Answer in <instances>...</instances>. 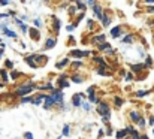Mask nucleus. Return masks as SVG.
<instances>
[{"label":"nucleus","instance_id":"7ed1b4c3","mask_svg":"<svg viewBox=\"0 0 154 139\" xmlns=\"http://www.w3.org/2000/svg\"><path fill=\"white\" fill-rule=\"evenodd\" d=\"M0 30H2V33H3L5 36H8V38H11V39H17V38H18L17 32L8 27V23H2V24H0Z\"/></svg>","mask_w":154,"mask_h":139},{"label":"nucleus","instance_id":"dca6fc26","mask_svg":"<svg viewBox=\"0 0 154 139\" xmlns=\"http://www.w3.org/2000/svg\"><path fill=\"white\" fill-rule=\"evenodd\" d=\"M93 12H94V17H97V20H100V21H102V18H103V8L99 5V3H96V5L93 6Z\"/></svg>","mask_w":154,"mask_h":139},{"label":"nucleus","instance_id":"1a4fd4ad","mask_svg":"<svg viewBox=\"0 0 154 139\" xmlns=\"http://www.w3.org/2000/svg\"><path fill=\"white\" fill-rule=\"evenodd\" d=\"M32 57L35 58V61L38 63V66H44L48 61V57L45 54H32Z\"/></svg>","mask_w":154,"mask_h":139},{"label":"nucleus","instance_id":"7c9ffc66","mask_svg":"<svg viewBox=\"0 0 154 139\" xmlns=\"http://www.w3.org/2000/svg\"><path fill=\"white\" fill-rule=\"evenodd\" d=\"M93 61L97 63L99 66H108V63L105 61V58H102V57H93Z\"/></svg>","mask_w":154,"mask_h":139},{"label":"nucleus","instance_id":"052dcab7","mask_svg":"<svg viewBox=\"0 0 154 139\" xmlns=\"http://www.w3.org/2000/svg\"><path fill=\"white\" fill-rule=\"evenodd\" d=\"M21 20H23V21H26V23H27V21H29V18H27V17H26V15H23V17H21Z\"/></svg>","mask_w":154,"mask_h":139},{"label":"nucleus","instance_id":"20e7f679","mask_svg":"<svg viewBox=\"0 0 154 139\" xmlns=\"http://www.w3.org/2000/svg\"><path fill=\"white\" fill-rule=\"evenodd\" d=\"M52 97L55 99V105L58 106V108H63V105H64V102H63V99H64V96H63V90L61 88H58V90H52Z\"/></svg>","mask_w":154,"mask_h":139},{"label":"nucleus","instance_id":"338daca9","mask_svg":"<svg viewBox=\"0 0 154 139\" xmlns=\"http://www.w3.org/2000/svg\"><path fill=\"white\" fill-rule=\"evenodd\" d=\"M153 135H154V129H153Z\"/></svg>","mask_w":154,"mask_h":139},{"label":"nucleus","instance_id":"de8ad7c7","mask_svg":"<svg viewBox=\"0 0 154 139\" xmlns=\"http://www.w3.org/2000/svg\"><path fill=\"white\" fill-rule=\"evenodd\" d=\"M5 66H6L8 69H14V63H12L11 60H6V61H5Z\"/></svg>","mask_w":154,"mask_h":139},{"label":"nucleus","instance_id":"aec40b11","mask_svg":"<svg viewBox=\"0 0 154 139\" xmlns=\"http://www.w3.org/2000/svg\"><path fill=\"white\" fill-rule=\"evenodd\" d=\"M126 130H127V133H129V136H132V138H141L142 135L133 127V126H127L126 127Z\"/></svg>","mask_w":154,"mask_h":139},{"label":"nucleus","instance_id":"a19ab883","mask_svg":"<svg viewBox=\"0 0 154 139\" xmlns=\"http://www.w3.org/2000/svg\"><path fill=\"white\" fill-rule=\"evenodd\" d=\"M69 135H70V126L66 124V126L63 127V133H61V136H69Z\"/></svg>","mask_w":154,"mask_h":139},{"label":"nucleus","instance_id":"6e6552de","mask_svg":"<svg viewBox=\"0 0 154 139\" xmlns=\"http://www.w3.org/2000/svg\"><path fill=\"white\" fill-rule=\"evenodd\" d=\"M29 36H30V39H32L33 42H39V39H41L39 29H38V27H32V29H29Z\"/></svg>","mask_w":154,"mask_h":139},{"label":"nucleus","instance_id":"393cba45","mask_svg":"<svg viewBox=\"0 0 154 139\" xmlns=\"http://www.w3.org/2000/svg\"><path fill=\"white\" fill-rule=\"evenodd\" d=\"M121 42H123V44H133V42H135V35H133V33L126 35V36L121 39Z\"/></svg>","mask_w":154,"mask_h":139},{"label":"nucleus","instance_id":"2f4dec72","mask_svg":"<svg viewBox=\"0 0 154 139\" xmlns=\"http://www.w3.org/2000/svg\"><path fill=\"white\" fill-rule=\"evenodd\" d=\"M67 63H69V58H63L61 61H58V63L55 64V69H63Z\"/></svg>","mask_w":154,"mask_h":139},{"label":"nucleus","instance_id":"72a5a7b5","mask_svg":"<svg viewBox=\"0 0 154 139\" xmlns=\"http://www.w3.org/2000/svg\"><path fill=\"white\" fill-rule=\"evenodd\" d=\"M123 103H124V100H123V99H121L120 96H115V97H114V105H115L117 108H120V106H121Z\"/></svg>","mask_w":154,"mask_h":139},{"label":"nucleus","instance_id":"412c9836","mask_svg":"<svg viewBox=\"0 0 154 139\" xmlns=\"http://www.w3.org/2000/svg\"><path fill=\"white\" fill-rule=\"evenodd\" d=\"M106 69H109V66H99L96 69V72H97V75H102V76H111V72Z\"/></svg>","mask_w":154,"mask_h":139},{"label":"nucleus","instance_id":"4c0bfd02","mask_svg":"<svg viewBox=\"0 0 154 139\" xmlns=\"http://www.w3.org/2000/svg\"><path fill=\"white\" fill-rule=\"evenodd\" d=\"M133 79H135V73H133V72H130V73H126V75H124V81H126V82H132Z\"/></svg>","mask_w":154,"mask_h":139},{"label":"nucleus","instance_id":"5701e85b","mask_svg":"<svg viewBox=\"0 0 154 139\" xmlns=\"http://www.w3.org/2000/svg\"><path fill=\"white\" fill-rule=\"evenodd\" d=\"M70 81H73L75 84H82V82H84V76L79 75V73H73V75L70 76Z\"/></svg>","mask_w":154,"mask_h":139},{"label":"nucleus","instance_id":"e2e57ef3","mask_svg":"<svg viewBox=\"0 0 154 139\" xmlns=\"http://www.w3.org/2000/svg\"><path fill=\"white\" fill-rule=\"evenodd\" d=\"M3 49H5V48H2V46H0V58H2V55H3Z\"/></svg>","mask_w":154,"mask_h":139},{"label":"nucleus","instance_id":"bb28decb","mask_svg":"<svg viewBox=\"0 0 154 139\" xmlns=\"http://www.w3.org/2000/svg\"><path fill=\"white\" fill-rule=\"evenodd\" d=\"M26 61L30 64V67H33V69H38L39 66H38V63L35 61V58L32 57V55H29V57H26Z\"/></svg>","mask_w":154,"mask_h":139},{"label":"nucleus","instance_id":"473e14b6","mask_svg":"<svg viewBox=\"0 0 154 139\" xmlns=\"http://www.w3.org/2000/svg\"><path fill=\"white\" fill-rule=\"evenodd\" d=\"M81 108H82L84 111H87V112H88V111L91 109V102H87V100L84 99V100H82V105H81Z\"/></svg>","mask_w":154,"mask_h":139},{"label":"nucleus","instance_id":"bf43d9fd","mask_svg":"<svg viewBox=\"0 0 154 139\" xmlns=\"http://www.w3.org/2000/svg\"><path fill=\"white\" fill-rule=\"evenodd\" d=\"M9 14H0V18H8Z\"/></svg>","mask_w":154,"mask_h":139},{"label":"nucleus","instance_id":"6e6d98bb","mask_svg":"<svg viewBox=\"0 0 154 139\" xmlns=\"http://www.w3.org/2000/svg\"><path fill=\"white\" fill-rule=\"evenodd\" d=\"M112 135V130H111V127H108L106 129V136H111Z\"/></svg>","mask_w":154,"mask_h":139},{"label":"nucleus","instance_id":"79ce46f5","mask_svg":"<svg viewBox=\"0 0 154 139\" xmlns=\"http://www.w3.org/2000/svg\"><path fill=\"white\" fill-rule=\"evenodd\" d=\"M76 11H78V6H76V5H70V6H69V14H70V15H75Z\"/></svg>","mask_w":154,"mask_h":139},{"label":"nucleus","instance_id":"b1692460","mask_svg":"<svg viewBox=\"0 0 154 139\" xmlns=\"http://www.w3.org/2000/svg\"><path fill=\"white\" fill-rule=\"evenodd\" d=\"M103 41H105V35H103V33H100V35H94L93 39H91V44H93V45H96V44L99 45V44L103 42Z\"/></svg>","mask_w":154,"mask_h":139},{"label":"nucleus","instance_id":"8fccbe9b","mask_svg":"<svg viewBox=\"0 0 154 139\" xmlns=\"http://www.w3.org/2000/svg\"><path fill=\"white\" fill-rule=\"evenodd\" d=\"M75 27H76V26H75V24H69V26H67V27H66V29H67V32H69V33H70V32H73V30H75Z\"/></svg>","mask_w":154,"mask_h":139},{"label":"nucleus","instance_id":"39448f33","mask_svg":"<svg viewBox=\"0 0 154 139\" xmlns=\"http://www.w3.org/2000/svg\"><path fill=\"white\" fill-rule=\"evenodd\" d=\"M87 94H88V99H90L91 103H97V102H100L99 97L96 96V85H90V87L87 88Z\"/></svg>","mask_w":154,"mask_h":139},{"label":"nucleus","instance_id":"c03bdc74","mask_svg":"<svg viewBox=\"0 0 154 139\" xmlns=\"http://www.w3.org/2000/svg\"><path fill=\"white\" fill-rule=\"evenodd\" d=\"M33 26L38 27V29L42 27V20H41V18H35V20H33Z\"/></svg>","mask_w":154,"mask_h":139},{"label":"nucleus","instance_id":"09e8293b","mask_svg":"<svg viewBox=\"0 0 154 139\" xmlns=\"http://www.w3.org/2000/svg\"><path fill=\"white\" fill-rule=\"evenodd\" d=\"M84 2H85V5H87V6H91V8L96 5V0H84Z\"/></svg>","mask_w":154,"mask_h":139},{"label":"nucleus","instance_id":"680f3d73","mask_svg":"<svg viewBox=\"0 0 154 139\" xmlns=\"http://www.w3.org/2000/svg\"><path fill=\"white\" fill-rule=\"evenodd\" d=\"M145 3H148V5H154V0H145Z\"/></svg>","mask_w":154,"mask_h":139},{"label":"nucleus","instance_id":"603ef678","mask_svg":"<svg viewBox=\"0 0 154 139\" xmlns=\"http://www.w3.org/2000/svg\"><path fill=\"white\" fill-rule=\"evenodd\" d=\"M9 3H11V0H0V6H6Z\"/></svg>","mask_w":154,"mask_h":139},{"label":"nucleus","instance_id":"0e129e2a","mask_svg":"<svg viewBox=\"0 0 154 139\" xmlns=\"http://www.w3.org/2000/svg\"><path fill=\"white\" fill-rule=\"evenodd\" d=\"M5 87V82H0V88H3Z\"/></svg>","mask_w":154,"mask_h":139},{"label":"nucleus","instance_id":"69168bd1","mask_svg":"<svg viewBox=\"0 0 154 139\" xmlns=\"http://www.w3.org/2000/svg\"><path fill=\"white\" fill-rule=\"evenodd\" d=\"M44 2H51V0H44Z\"/></svg>","mask_w":154,"mask_h":139},{"label":"nucleus","instance_id":"cd10ccee","mask_svg":"<svg viewBox=\"0 0 154 139\" xmlns=\"http://www.w3.org/2000/svg\"><path fill=\"white\" fill-rule=\"evenodd\" d=\"M73 3L78 6V9H79V11H87V5H85V2H81V0H73Z\"/></svg>","mask_w":154,"mask_h":139},{"label":"nucleus","instance_id":"ddd939ff","mask_svg":"<svg viewBox=\"0 0 154 139\" xmlns=\"http://www.w3.org/2000/svg\"><path fill=\"white\" fill-rule=\"evenodd\" d=\"M45 97H47V94H42V93H39L38 96H35V97H33V100H32V105H35V106L44 105V100H45Z\"/></svg>","mask_w":154,"mask_h":139},{"label":"nucleus","instance_id":"4d7b16f0","mask_svg":"<svg viewBox=\"0 0 154 139\" xmlns=\"http://www.w3.org/2000/svg\"><path fill=\"white\" fill-rule=\"evenodd\" d=\"M148 123H150V126H154V115H153V117H150Z\"/></svg>","mask_w":154,"mask_h":139},{"label":"nucleus","instance_id":"49530a36","mask_svg":"<svg viewBox=\"0 0 154 139\" xmlns=\"http://www.w3.org/2000/svg\"><path fill=\"white\" fill-rule=\"evenodd\" d=\"M145 124H147V121H145V118H144V117H141V120L138 121V126H139L141 129H144V127H145Z\"/></svg>","mask_w":154,"mask_h":139},{"label":"nucleus","instance_id":"37998d69","mask_svg":"<svg viewBox=\"0 0 154 139\" xmlns=\"http://www.w3.org/2000/svg\"><path fill=\"white\" fill-rule=\"evenodd\" d=\"M87 29H88L90 32L94 29V20H91V18H90V20H87Z\"/></svg>","mask_w":154,"mask_h":139},{"label":"nucleus","instance_id":"6ab92c4d","mask_svg":"<svg viewBox=\"0 0 154 139\" xmlns=\"http://www.w3.org/2000/svg\"><path fill=\"white\" fill-rule=\"evenodd\" d=\"M60 27H61V21H60L57 17H54V18H52V32H54L55 35H58V33H60Z\"/></svg>","mask_w":154,"mask_h":139},{"label":"nucleus","instance_id":"ea45409f","mask_svg":"<svg viewBox=\"0 0 154 139\" xmlns=\"http://www.w3.org/2000/svg\"><path fill=\"white\" fill-rule=\"evenodd\" d=\"M32 100H33V97H30L29 94H27V96H23V97H21V105H24V103H32Z\"/></svg>","mask_w":154,"mask_h":139},{"label":"nucleus","instance_id":"774afa93","mask_svg":"<svg viewBox=\"0 0 154 139\" xmlns=\"http://www.w3.org/2000/svg\"><path fill=\"white\" fill-rule=\"evenodd\" d=\"M0 42H2V39H0Z\"/></svg>","mask_w":154,"mask_h":139},{"label":"nucleus","instance_id":"58836bf2","mask_svg":"<svg viewBox=\"0 0 154 139\" xmlns=\"http://www.w3.org/2000/svg\"><path fill=\"white\" fill-rule=\"evenodd\" d=\"M38 88L39 90H54V87H52V84H50V82H47V84H44V85H38Z\"/></svg>","mask_w":154,"mask_h":139},{"label":"nucleus","instance_id":"864d4df0","mask_svg":"<svg viewBox=\"0 0 154 139\" xmlns=\"http://www.w3.org/2000/svg\"><path fill=\"white\" fill-rule=\"evenodd\" d=\"M24 138L32 139V138H33V133H30V132H26V133H24Z\"/></svg>","mask_w":154,"mask_h":139},{"label":"nucleus","instance_id":"a878e982","mask_svg":"<svg viewBox=\"0 0 154 139\" xmlns=\"http://www.w3.org/2000/svg\"><path fill=\"white\" fill-rule=\"evenodd\" d=\"M97 49H99V51H106V52H108V51L111 49V44H108L106 41H103V42H100V44L97 45Z\"/></svg>","mask_w":154,"mask_h":139},{"label":"nucleus","instance_id":"13d9d810","mask_svg":"<svg viewBox=\"0 0 154 139\" xmlns=\"http://www.w3.org/2000/svg\"><path fill=\"white\" fill-rule=\"evenodd\" d=\"M97 135H99V136H100V138H103V136H105V135H106V133H105V132H103V130H99V133H97Z\"/></svg>","mask_w":154,"mask_h":139},{"label":"nucleus","instance_id":"c756f323","mask_svg":"<svg viewBox=\"0 0 154 139\" xmlns=\"http://www.w3.org/2000/svg\"><path fill=\"white\" fill-rule=\"evenodd\" d=\"M0 76H2V79H3L5 84L9 82V75H8V72H6L5 69H0Z\"/></svg>","mask_w":154,"mask_h":139},{"label":"nucleus","instance_id":"9b49d317","mask_svg":"<svg viewBox=\"0 0 154 139\" xmlns=\"http://www.w3.org/2000/svg\"><path fill=\"white\" fill-rule=\"evenodd\" d=\"M130 69H132L133 73H142V72L147 69V66H145L144 63H136V64H132Z\"/></svg>","mask_w":154,"mask_h":139},{"label":"nucleus","instance_id":"4be33fe9","mask_svg":"<svg viewBox=\"0 0 154 139\" xmlns=\"http://www.w3.org/2000/svg\"><path fill=\"white\" fill-rule=\"evenodd\" d=\"M70 67H72L73 70H79L81 67H84V61H81V58H76L75 61L70 63Z\"/></svg>","mask_w":154,"mask_h":139},{"label":"nucleus","instance_id":"a18cd8bd","mask_svg":"<svg viewBox=\"0 0 154 139\" xmlns=\"http://www.w3.org/2000/svg\"><path fill=\"white\" fill-rule=\"evenodd\" d=\"M145 66H147V67H151V66H153V60H151L150 55H145Z\"/></svg>","mask_w":154,"mask_h":139},{"label":"nucleus","instance_id":"c9c22d12","mask_svg":"<svg viewBox=\"0 0 154 139\" xmlns=\"http://www.w3.org/2000/svg\"><path fill=\"white\" fill-rule=\"evenodd\" d=\"M148 93H150V91H147V90H138V91L135 93V96H136L138 99H142V97H145Z\"/></svg>","mask_w":154,"mask_h":139},{"label":"nucleus","instance_id":"4468645a","mask_svg":"<svg viewBox=\"0 0 154 139\" xmlns=\"http://www.w3.org/2000/svg\"><path fill=\"white\" fill-rule=\"evenodd\" d=\"M82 97H81V94L79 93H76V94H73L72 96V105H73V108H79L81 105H82Z\"/></svg>","mask_w":154,"mask_h":139},{"label":"nucleus","instance_id":"c85d7f7f","mask_svg":"<svg viewBox=\"0 0 154 139\" xmlns=\"http://www.w3.org/2000/svg\"><path fill=\"white\" fill-rule=\"evenodd\" d=\"M109 24H111V17H109V15H106V14H103L102 26L103 27H109Z\"/></svg>","mask_w":154,"mask_h":139},{"label":"nucleus","instance_id":"0eeeda50","mask_svg":"<svg viewBox=\"0 0 154 139\" xmlns=\"http://www.w3.org/2000/svg\"><path fill=\"white\" fill-rule=\"evenodd\" d=\"M14 21L20 27V30L23 32V35H29V26L26 24V21H23L21 18H15V17H14Z\"/></svg>","mask_w":154,"mask_h":139},{"label":"nucleus","instance_id":"3c124183","mask_svg":"<svg viewBox=\"0 0 154 139\" xmlns=\"http://www.w3.org/2000/svg\"><path fill=\"white\" fill-rule=\"evenodd\" d=\"M147 12H148V14H154V5L147 6Z\"/></svg>","mask_w":154,"mask_h":139},{"label":"nucleus","instance_id":"423d86ee","mask_svg":"<svg viewBox=\"0 0 154 139\" xmlns=\"http://www.w3.org/2000/svg\"><path fill=\"white\" fill-rule=\"evenodd\" d=\"M91 52L90 51H82V49H72L70 51V57H73V58H84V57H87V55H90Z\"/></svg>","mask_w":154,"mask_h":139},{"label":"nucleus","instance_id":"f8f14e48","mask_svg":"<svg viewBox=\"0 0 154 139\" xmlns=\"http://www.w3.org/2000/svg\"><path fill=\"white\" fill-rule=\"evenodd\" d=\"M66 79H67V75H60V76H58V82H57V84H58V88L63 90V88H67V87L70 85V82H67Z\"/></svg>","mask_w":154,"mask_h":139},{"label":"nucleus","instance_id":"f704fd0d","mask_svg":"<svg viewBox=\"0 0 154 139\" xmlns=\"http://www.w3.org/2000/svg\"><path fill=\"white\" fill-rule=\"evenodd\" d=\"M126 136H129V133H127V130H126V129L118 130V132L115 133V138H126Z\"/></svg>","mask_w":154,"mask_h":139},{"label":"nucleus","instance_id":"9d476101","mask_svg":"<svg viewBox=\"0 0 154 139\" xmlns=\"http://www.w3.org/2000/svg\"><path fill=\"white\" fill-rule=\"evenodd\" d=\"M124 35V30H123V27L121 26H117V27H114V29H111V36L114 38V39H118L120 36H123Z\"/></svg>","mask_w":154,"mask_h":139},{"label":"nucleus","instance_id":"f3484780","mask_svg":"<svg viewBox=\"0 0 154 139\" xmlns=\"http://www.w3.org/2000/svg\"><path fill=\"white\" fill-rule=\"evenodd\" d=\"M54 105H55V99L52 97V94L47 96L45 100H44V108H45V109H50V108H52Z\"/></svg>","mask_w":154,"mask_h":139},{"label":"nucleus","instance_id":"f257e3e1","mask_svg":"<svg viewBox=\"0 0 154 139\" xmlns=\"http://www.w3.org/2000/svg\"><path fill=\"white\" fill-rule=\"evenodd\" d=\"M35 88H38V84H35L33 81H27V82H24L21 87H18L15 90V96H18V97L27 96V94H30V93L33 91Z\"/></svg>","mask_w":154,"mask_h":139},{"label":"nucleus","instance_id":"a211bd4d","mask_svg":"<svg viewBox=\"0 0 154 139\" xmlns=\"http://www.w3.org/2000/svg\"><path fill=\"white\" fill-rule=\"evenodd\" d=\"M57 44V39L55 38H52V36H48L47 38V41H45V45H44V49H52L54 46Z\"/></svg>","mask_w":154,"mask_h":139},{"label":"nucleus","instance_id":"f03ea898","mask_svg":"<svg viewBox=\"0 0 154 139\" xmlns=\"http://www.w3.org/2000/svg\"><path fill=\"white\" fill-rule=\"evenodd\" d=\"M96 111L100 117H111V108H109V103L106 102H97Z\"/></svg>","mask_w":154,"mask_h":139},{"label":"nucleus","instance_id":"e433bc0d","mask_svg":"<svg viewBox=\"0 0 154 139\" xmlns=\"http://www.w3.org/2000/svg\"><path fill=\"white\" fill-rule=\"evenodd\" d=\"M20 76H21V72H17V70L12 69V72H11V79H12V81H17Z\"/></svg>","mask_w":154,"mask_h":139},{"label":"nucleus","instance_id":"2eb2a0df","mask_svg":"<svg viewBox=\"0 0 154 139\" xmlns=\"http://www.w3.org/2000/svg\"><path fill=\"white\" fill-rule=\"evenodd\" d=\"M141 117H142V115H141L138 111H130V112H129V120H130L133 124H138V121L141 120Z\"/></svg>","mask_w":154,"mask_h":139},{"label":"nucleus","instance_id":"5fc2aeb1","mask_svg":"<svg viewBox=\"0 0 154 139\" xmlns=\"http://www.w3.org/2000/svg\"><path fill=\"white\" fill-rule=\"evenodd\" d=\"M109 118H111V117H102V121L105 124H108V123H109Z\"/></svg>","mask_w":154,"mask_h":139}]
</instances>
